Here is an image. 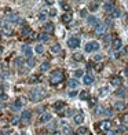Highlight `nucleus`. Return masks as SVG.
I'll return each instance as SVG.
<instances>
[{
	"label": "nucleus",
	"instance_id": "obj_23",
	"mask_svg": "<svg viewBox=\"0 0 128 135\" xmlns=\"http://www.w3.org/2000/svg\"><path fill=\"white\" fill-rule=\"evenodd\" d=\"M77 86H79V81H77L76 79H72V80H69V87H72V88H76Z\"/></svg>",
	"mask_w": 128,
	"mask_h": 135
},
{
	"label": "nucleus",
	"instance_id": "obj_21",
	"mask_svg": "<svg viewBox=\"0 0 128 135\" xmlns=\"http://www.w3.org/2000/svg\"><path fill=\"white\" fill-rule=\"evenodd\" d=\"M62 21L66 22V24H68V22H70V21H72V14H70V13H68V14H63V15H62Z\"/></svg>",
	"mask_w": 128,
	"mask_h": 135
},
{
	"label": "nucleus",
	"instance_id": "obj_32",
	"mask_svg": "<svg viewBox=\"0 0 128 135\" xmlns=\"http://www.w3.org/2000/svg\"><path fill=\"white\" fill-rule=\"evenodd\" d=\"M36 52H37V54H42V52H43V45L42 44L36 45Z\"/></svg>",
	"mask_w": 128,
	"mask_h": 135
},
{
	"label": "nucleus",
	"instance_id": "obj_36",
	"mask_svg": "<svg viewBox=\"0 0 128 135\" xmlns=\"http://www.w3.org/2000/svg\"><path fill=\"white\" fill-rule=\"evenodd\" d=\"M45 15H47L45 13H40V14H39V19H40V21H44L45 18H47Z\"/></svg>",
	"mask_w": 128,
	"mask_h": 135
},
{
	"label": "nucleus",
	"instance_id": "obj_12",
	"mask_svg": "<svg viewBox=\"0 0 128 135\" xmlns=\"http://www.w3.org/2000/svg\"><path fill=\"white\" fill-rule=\"evenodd\" d=\"M22 51H24V54L26 57H32V48L29 47V45H22Z\"/></svg>",
	"mask_w": 128,
	"mask_h": 135
},
{
	"label": "nucleus",
	"instance_id": "obj_52",
	"mask_svg": "<svg viewBox=\"0 0 128 135\" xmlns=\"http://www.w3.org/2000/svg\"><path fill=\"white\" fill-rule=\"evenodd\" d=\"M0 97H1V99H4V101L7 99V95H4V94H1V95H0Z\"/></svg>",
	"mask_w": 128,
	"mask_h": 135
},
{
	"label": "nucleus",
	"instance_id": "obj_24",
	"mask_svg": "<svg viewBox=\"0 0 128 135\" xmlns=\"http://www.w3.org/2000/svg\"><path fill=\"white\" fill-rule=\"evenodd\" d=\"M40 69H42V72H45V70L50 69V63L48 62H43L42 66H40Z\"/></svg>",
	"mask_w": 128,
	"mask_h": 135
},
{
	"label": "nucleus",
	"instance_id": "obj_27",
	"mask_svg": "<svg viewBox=\"0 0 128 135\" xmlns=\"http://www.w3.org/2000/svg\"><path fill=\"white\" fill-rule=\"evenodd\" d=\"M59 51H61V45H59V44L52 45V52H54V54H58Z\"/></svg>",
	"mask_w": 128,
	"mask_h": 135
},
{
	"label": "nucleus",
	"instance_id": "obj_57",
	"mask_svg": "<svg viewBox=\"0 0 128 135\" xmlns=\"http://www.w3.org/2000/svg\"><path fill=\"white\" fill-rule=\"evenodd\" d=\"M110 135H116V134H113V132H110Z\"/></svg>",
	"mask_w": 128,
	"mask_h": 135
},
{
	"label": "nucleus",
	"instance_id": "obj_7",
	"mask_svg": "<svg viewBox=\"0 0 128 135\" xmlns=\"http://www.w3.org/2000/svg\"><path fill=\"white\" fill-rule=\"evenodd\" d=\"M105 30H106V26L105 25H98L97 28H95V35L102 36V35H105Z\"/></svg>",
	"mask_w": 128,
	"mask_h": 135
},
{
	"label": "nucleus",
	"instance_id": "obj_48",
	"mask_svg": "<svg viewBox=\"0 0 128 135\" xmlns=\"http://www.w3.org/2000/svg\"><path fill=\"white\" fill-rule=\"evenodd\" d=\"M95 61H100V59H102V55H95Z\"/></svg>",
	"mask_w": 128,
	"mask_h": 135
},
{
	"label": "nucleus",
	"instance_id": "obj_45",
	"mask_svg": "<svg viewBox=\"0 0 128 135\" xmlns=\"http://www.w3.org/2000/svg\"><path fill=\"white\" fill-rule=\"evenodd\" d=\"M15 63H17V65H21V63H24V59L18 58V59H17V62H15Z\"/></svg>",
	"mask_w": 128,
	"mask_h": 135
},
{
	"label": "nucleus",
	"instance_id": "obj_28",
	"mask_svg": "<svg viewBox=\"0 0 128 135\" xmlns=\"http://www.w3.org/2000/svg\"><path fill=\"white\" fill-rule=\"evenodd\" d=\"M8 19H10V21H13V22H18V21H19V17H18L17 14H14V15H10V17H8Z\"/></svg>",
	"mask_w": 128,
	"mask_h": 135
},
{
	"label": "nucleus",
	"instance_id": "obj_16",
	"mask_svg": "<svg viewBox=\"0 0 128 135\" xmlns=\"http://www.w3.org/2000/svg\"><path fill=\"white\" fill-rule=\"evenodd\" d=\"M83 121H84V117H83V114L81 113H79V114L74 116V123H76V124H81Z\"/></svg>",
	"mask_w": 128,
	"mask_h": 135
},
{
	"label": "nucleus",
	"instance_id": "obj_2",
	"mask_svg": "<svg viewBox=\"0 0 128 135\" xmlns=\"http://www.w3.org/2000/svg\"><path fill=\"white\" fill-rule=\"evenodd\" d=\"M63 80V72L62 70H55V72H52L51 73V77H50V81H51L52 84H58L61 83Z\"/></svg>",
	"mask_w": 128,
	"mask_h": 135
},
{
	"label": "nucleus",
	"instance_id": "obj_19",
	"mask_svg": "<svg viewBox=\"0 0 128 135\" xmlns=\"http://www.w3.org/2000/svg\"><path fill=\"white\" fill-rule=\"evenodd\" d=\"M50 120H51V114H48V113L42 114V117H40V121H42V123H47V121H50Z\"/></svg>",
	"mask_w": 128,
	"mask_h": 135
},
{
	"label": "nucleus",
	"instance_id": "obj_46",
	"mask_svg": "<svg viewBox=\"0 0 128 135\" xmlns=\"http://www.w3.org/2000/svg\"><path fill=\"white\" fill-rule=\"evenodd\" d=\"M80 14H81V17H85V15H87V11H85V10H81V11H80Z\"/></svg>",
	"mask_w": 128,
	"mask_h": 135
},
{
	"label": "nucleus",
	"instance_id": "obj_29",
	"mask_svg": "<svg viewBox=\"0 0 128 135\" xmlns=\"http://www.w3.org/2000/svg\"><path fill=\"white\" fill-rule=\"evenodd\" d=\"M63 132H65L66 135H72V132H73V131H72V128H70L69 125H66V127L63 128Z\"/></svg>",
	"mask_w": 128,
	"mask_h": 135
},
{
	"label": "nucleus",
	"instance_id": "obj_15",
	"mask_svg": "<svg viewBox=\"0 0 128 135\" xmlns=\"http://www.w3.org/2000/svg\"><path fill=\"white\" fill-rule=\"evenodd\" d=\"M94 83V77L91 76V75H85L84 76V84H87V86H90V84Z\"/></svg>",
	"mask_w": 128,
	"mask_h": 135
},
{
	"label": "nucleus",
	"instance_id": "obj_3",
	"mask_svg": "<svg viewBox=\"0 0 128 135\" xmlns=\"http://www.w3.org/2000/svg\"><path fill=\"white\" fill-rule=\"evenodd\" d=\"M95 50H99V43L98 42L87 43V45H85V51L87 52H92V51H95Z\"/></svg>",
	"mask_w": 128,
	"mask_h": 135
},
{
	"label": "nucleus",
	"instance_id": "obj_53",
	"mask_svg": "<svg viewBox=\"0 0 128 135\" xmlns=\"http://www.w3.org/2000/svg\"><path fill=\"white\" fill-rule=\"evenodd\" d=\"M95 69H97V70H100V69H102V65H100V63H99V65H97V68H95Z\"/></svg>",
	"mask_w": 128,
	"mask_h": 135
},
{
	"label": "nucleus",
	"instance_id": "obj_37",
	"mask_svg": "<svg viewBox=\"0 0 128 135\" xmlns=\"http://www.w3.org/2000/svg\"><path fill=\"white\" fill-rule=\"evenodd\" d=\"M105 24H106V26H113V21H112L110 18H107V19H106V22H105Z\"/></svg>",
	"mask_w": 128,
	"mask_h": 135
},
{
	"label": "nucleus",
	"instance_id": "obj_33",
	"mask_svg": "<svg viewBox=\"0 0 128 135\" xmlns=\"http://www.w3.org/2000/svg\"><path fill=\"white\" fill-rule=\"evenodd\" d=\"M40 80H42V76H33L30 79V81L32 83H35V81H40Z\"/></svg>",
	"mask_w": 128,
	"mask_h": 135
},
{
	"label": "nucleus",
	"instance_id": "obj_11",
	"mask_svg": "<svg viewBox=\"0 0 128 135\" xmlns=\"http://www.w3.org/2000/svg\"><path fill=\"white\" fill-rule=\"evenodd\" d=\"M90 131H88V128L87 127H79L77 128V135H88Z\"/></svg>",
	"mask_w": 128,
	"mask_h": 135
},
{
	"label": "nucleus",
	"instance_id": "obj_18",
	"mask_svg": "<svg viewBox=\"0 0 128 135\" xmlns=\"http://www.w3.org/2000/svg\"><path fill=\"white\" fill-rule=\"evenodd\" d=\"M121 39H114V42H113V50H118L121 47Z\"/></svg>",
	"mask_w": 128,
	"mask_h": 135
},
{
	"label": "nucleus",
	"instance_id": "obj_9",
	"mask_svg": "<svg viewBox=\"0 0 128 135\" xmlns=\"http://www.w3.org/2000/svg\"><path fill=\"white\" fill-rule=\"evenodd\" d=\"M44 32L47 33V35H50V33H54V24H51V22L45 24V25H44Z\"/></svg>",
	"mask_w": 128,
	"mask_h": 135
},
{
	"label": "nucleus",
	"instance_id": "obj_1",
	"mask_svg": "<svg viewBox=\"0 0 128 135\" xmlns=\"http://www.w3.org/2000/svg\"><path fill=\"white\" fill-rule=\"evenodd\" d=\"M44 97H45V92H44V90H42V88H33V90L30 91V99L35 101V102L42 101Z\"/></svg>",
	"mask_w": 128,
	"mask_h": 135
},
{
	"label": "nucleus",
	"instance_id": "obj_4",
	"mask_svg": "<svg viewBox=\"0 0 128 135\" xmlns=\"http://www.w3.org/2000/svg\"><path fill=\"white\" fill-rule=\"evenodd\" d=\"M68 45H69L70 48H77L80 45V40L77 37H70L69 40H68Z\"/></svg>",
	"mask_w": 128,
	"mask_h": 135
},
{
	"label": "nucleus",
	"instance_id": "obj_10",
	"mask_svg": "<svg viewBox=\"0 0 128 135\" xmlns=\"http://www.w3.org/2000/svg\"><path fill=\"white\" fill-rule=\"evenodd\" d=\"M110 83H112V86H120L121 83H123V80H121V77H118V76H116V77H112V80H110Z\"/></svg>",
	"mask_w": 128,
	"mask_h": 135
},
{
	"label": "nucleus",
	"instance_id": "obj_44",
	"mask_svg": "<svg viewBox=\"0 0 128 135\" xmlns=\"http://www.w3.org/2000/svg\"><path fill=\"white\" fill-rule=\"evenodd\" d=\"M103 112H105V109H103V107H100V106L97 109V113H98V114H99V113H103Z\"/></svg>",
	"mask_w": 128,
	"mask_h": 135
},
{
	"label": "nucleus",
	"instance_id": "obj_38",
	"mask_svg": "<svg viewBox=\"0 0 128 135\" xmlns=\"http://www.w3.org/2000/svg\"><path fill=\"white\" fill-rule=\"evenodd\" d=\"M74 76H76V77H81V76H83V70H76V72H74Z\"/></svg>",
	"mask_w": 128,
	"mask_h": 135
},
{
	"label": "nucleus",
	"instance_id": "obj_34",
	"mask_svg": "<svg viewBox=\"0 0 128 135\" xmlns=\"http://www.w3.org/2000/svg\"><path fill=\"white\" fill-rule=\"evenodd\" d=\"M112 17H113V18H117V17H120V11H118V10H114L113 13H112Z\"/></svg>",
	"mask_w": 128,
	"mask_h": 135
},
{
	"label": "nucleus",
	"instance_id": "obj_43",
	"mask_svg": "<svg viewBox=\"0 0 128 135\" xmlns=\"http://www.w3.org/2000/svg\"><path fill=\"white\" fill-rule=\"evenodd\" d=\"M106 92H107V88H106V87L100 90V95H106Z\"/></svg>",
	"mask_w": 128,
	"mask_h": 135
},
{
	"label": "nucleus",
	"instance_id": "obj_50",
	"mask_svg": "<svg viewBox=\"0 0 128 135\" xmlns=\"http://www.w3.org/2000/svg\"><path fill=\"white\" fill-rule=\"evenodd\" d=\"M91 68H92V63L88 62V63H87V69H91Z\"/></svg>",
	"mask_w": 128,
	"mask_h": 135
},
{
	"label": "nucleus",
	"instance_id": "obj_17",
	"mask_svg": "<svg viewBox=\"0 0 128 135\" xmlns=\"http://www.w3.org/2000/svg\"><path fill=\"white\" fill-rule=\"evenodd\" d=\"M88 24H90V25H94V26L97 28L98 25H99V21H98L95 17H90V18H88Z\"/></svg>",
	"mask_w": 128,
	"mask_h": 135
},
{
	"label": "nucleus",
	"instance_id": "obj_14",
	"mask_svg": "<svg viewBox=\"0 0 128 135\" xmlns=\"http://www.w3.org/2000/svg\"><path fill=\"white\" fill-rule=\"evenodd\" d=\"M105 10L113 13V11L116 10V8H114V3H112V1H107V3H105Z\"/></svg>",
	"mask_w": 128,
	"mask_h": 135
},
{
	"label": "nucleus",
	"instance_id": "obj_6",
	"mask_svg": "<svg viewBox=\"0 0 128 135\" xmlns=\"http://www.w3.org/2000/svg\"><path fill=\"white\" fill-rule=\"evenodd\" d=\"M32 117V112L30 110H24L22 112V116H21V121L22 123H29Z\"/></svg>",
	"mask_w": 128,
	"mask_h": 135
},
{
	"label": "nucleus",
	"instance_id": "obj_40",
	"mask_svg": "<svg viewBox=\"0 0 128 135\" xmlns=\"http://www.w3.org/2000/svg\"><path fill=\"white\" fill-rule=\"evenodd\" d=\"M35 63H36L35 59H29V61H28V65L30 66V68H32V66H35Z\"/></svg>",
	"mask_w": 128,
	"mask_h": 135
},
{
	"label": "nucleus",
	"instance_id": "obj_56",
	"mask_svg": "<svg viewBox=\"0 0 128 135\" xmlns=\"http://www.w3.org/2000/svg\"><path fill=\"white\" fill-rule=\"evenodd\" d=\"M1 51H3V48H1V47H0V54H1Z\"/></svg>",
	"mask_w": 128,
	"mask_h": 135
},
{
	"label": "nucleus",
	"instance_id": "obj_5",
	"mask_svg": "<svg viewBox=\"0 0 128 135\" xmlns=\"http://www.w3.org/2000/svg\"><path fill=\"white\" fill-rule=\"evenodd\" d=\"M100 128H102V131H110V128H112V121L110 120H103V121H100Z\"/></svg>",
	"mask_w": 128,
	"mask_h": 135
},
{
	"label": "nucleus",
	"instance_id": "obj_54",
	"mask_svg": "<svg viewBox=\"0 0 128 135\" xmlns=\"http://www.w3.org/2000/svg\"><path fill=\"white\" fill-rule=\"evenodd\" d=\"M72 113H73V110H70V109H69L68 112H66V114H68V116H69V114H72Z\"/></svg>",
	"mask_w": 128,
	"mask_h": 135
},
{
	"label": "nucleus",
	"instance_id": "obj_30",
	"mask_svg": "<svg viewBox=\"0 0 128 135\" xmlns=\"http://www.w3.org/2000/svg\"><path fill=\"white\" fill-rule=\"evenodd\" d=\"M80 98H81V99H88V92H87V91H81V92H80Z\"/></svg>",
	"mask_w": 128,
	"mask_h": 135
},
{
	"label": "nucleus",
	"instance_id": "obj_26",
	"mask_svg": "<svg viewBox=\"0 0 128 135\" xmlns=\"http://www.w3.org/2000/svg\"><path fill=\"white\" fill-rule=\"evenodd\" d=\"M39 40H42V42L48 40V35H47V33H42V35H39Z\"/></svg>",
	"mask_w": 128,
	"mask_h": 135
},
{
	"label": "nucleus",
	"instance_id": "obj_8",
	"mask_svg": "<svg viewBox=\"0 0 128 135\" xmlns=\"http://www.w3.org/2000/svg\"><path fill=\"white\" fill-rule=\"evenodd\" d=\"M65 107V102L63 101H57L55 104H54V109H55L57 112H61Z\"/></svg>",
	"mask_w": 128,
	"mask_h": 135
},
{
	"label": "nucleus",
	"instance_id": "obj_47",
	"mask_svg": "<svg viewBox=\"0 0 128 135\" xmlns=\"http://www.w3.org/2000/svg\"><path fill=\"white\" fill-rule=\"evenodd\" d=\"M124 130H125V127H124V125H120V127H118V132H123Z\"/></svg>",
	"mask_w": 128,
	"mask_h": 135
},
{
	"label": "nucleus",
	"instance_id": "obj_20",
	"mask_svg": "<svg viewBox=\"0 0 128 135\" xmlns=\"http://www.w3.org/2000/svg\"><path fill=\"white\" fill-rule=\"evenodd\" d=\"M98 7H99V3H97V1H92V3H90V6H88V8H90L91 11H97Z\"/></svg>",
	"mask_w": 128,
	"mask_h": 135
},
{
	"label": "nucleus",
	"instance_id": "obj_58",
	"mask_svg": "<svg viewBox=\"0 0 128 135\" xmlns=\"http://www.w3.org/2000/svg\"><path fill=\"white\" fill-rule=\"evenodd\" d=\"M125 135H128V132H127V134H125Z\"/></svg>",
	"mask_w": 128,
	"mask_h": 135
},
{
	"label": "nucleus",
	"instance_id": "obj_41",
	"mask_svg": "<svg viewBox=\"0 0 128 135\" xmlns=\"http://www.w3.org/2000/svg\"><path fill=\"white\" fill-rule=\"evenodd\" d=\"M18 121H19V120H18V117H14V119H13V121H11V124H13V125H17Z\"/></svg>",
	"mask_w": 128,
	"mask_h": 135
},
{
	"label": "nucleus",
	"instance_id": "obj_39",
	"mask_svg": "<svg viewBox=\"0 0 128 135\" xmlns=\"http://www.w3.org/2000/svg\"><path fill=\"white\" fill-rule=\"evenodd\" d=\"M61 4H62L63 10H69V4H68V3H65V1H61Z\"/></svg>",
	"mask_w": 128,
	"mask_h": 135
},
{
	"label": "nucleus",
	"instance_id": "obj_13",
	"mask_svg": "<svg viewBox=\"0 0 128 135\" xmlns=\"http://www.w3.org/2000/svg\"><path fill=\"white\" fill-rule=\"evenodd\" d=\"M124 107H125V104L123 101H118V102L114 104V109H116V110H124Z\"/></svg>",
	"mask_w": 128,
	"mask_h": 135
},
{
	"label": "nucleus",
	"instance_id": "obj_35",
	"mask_svg": "<svg viewBox=\"0 0 128 135\" xmlns=\"http://www.w3.org/2000/svg\"><path fill=\"white\" fill-rule=\"evenodd\" d=\"M97 105V98H90V106H95Z\"/></svg>",
	"mask_w": 128,
	"mask_h": 135
},
{
	"label": "nucleus",
	"instance_id": "obj_49",
	"mask_svg": "<svg viewBox=\"0 0 128 135\" xmlns=\"http://www.w3.org/2000/svg\"><path fill=\"white\" fill-rule=\"evenodd\" d=\"M69 95H70V97H76V95H77V92H76V91H72V92H70Z\"/></svg>",
	"mask_w": 128,
	"mask_h": 135
},
{
	"label": "nucleus",
	"instance_id": "obj_42",
	"mask_svg": "<svg viewBox=\"0 0 128 135\" xmlns=\"http://www.w3.org/2000/svg\"><path fill=\"white\" fill-rule=\"evenodd\" d=\"M110 40H112L110 36H105V43H106V44H107V43H110Z\"/></svg>",
	"mask_w": 128,
	"mask_h": 135
},
{
	"label": "nucleus",
	"instance_id": "obj_22",
	"mask_svg": "<svg viewBox=\"0 0 128 135\" xmlns=\"http://www.w3.org/2000/svg\"><path fill=\"white\" fill-rule=\"evenodd\" d=\"M125 92H127V90H125L124 87H121V88H118V90L116 91V95H117V97H124Z\"/></svg>",
	"mask_w": 128,
	"mask_h": 135
},
{
	"label": "nucleus",
	"instance_id": "obj_31",
	"mask_svg": "<svg viewBox=\"0 0 128 135\" xmlns=\"http://www.w3.org/2000/svg\"><path fill=\"white\" fill-rule=\"evenodd\" d=\"M73 59H76V61H81V59H83V55L77 52V54H74V55H73Z\"/></svg>",
	"mask_w": 128,
	"mask_h": 135
},
{
	"label": "nucleus",
	"instance_id": "obj_25",
	"mask_svg": "<svg viewBox=\"0 0 128 135\" xmlns=\"http://www.w3.org/2000/svg\"><path fill=\"white\" fill-rule=\"evenodd\" d=\"M29 33H30V28L26 25V26H24V29H22V36H26V35H29Z\"/></svg>",
	"mask_w": 128,
	"mask_h": 135
},
{
	"label": "nucleus",
	"instance_id": "obj_51",
	"mask_svg": "<svg viewBox=\"0 0 128 135\" xmlns=\"http://www.w3.org/2000/svg\"><path fill=\"white\" fill-rule=\"evenodd\" d=\"M50 14H51V15H55V14H57V10H51V11H50Z\"/></svg>",
	"mask_w": 128,
	"mask_h": 135
},
{
	"label": "nucleus",
	"instance_id": "obj_55",
	"mask_svg": "<svg viewBox=\"0 0 128 135\" xmlns=\"http://www.w3.org/2000/svg\"><path fill=\"white\" fill-rule=\"evenodd\" d=\"M125 75H127V76H128V68H127V69H125Z\"/></svg>",
	"mask_w": 128,
	"mask_h": 135
}]
</instances>
